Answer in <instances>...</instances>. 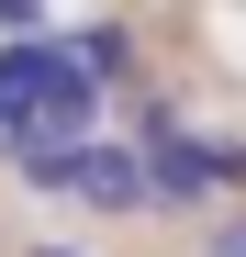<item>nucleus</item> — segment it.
Here are the masks:
<instances>
[{
    "label": "nucleus",
    "mask_w": 246,
    "mask_h": 257,
    "mask_svg": "<svg viewBox=\"0 0 246 257\" xmlns=\"http://www.w3.org/2000/svg\"><path fill=\"white\" fill-rule=\"evenodd\" d=\"M213 257H246V212H235V224H224V235H213Z\"/></svg>",
    "instance_id": "obj_3"
},
{
    "label": "nucleus",
    "mask_w": 246,
    "mask_h": 257,
    "mask_svg": "<svg viewBox=\"0 0 246 257\" xmlns=\"http://www.w3.org/2000/svg\"><path fill=\"white\" fill-rule=\"evenodd\" d=\"M67 190H78V201H101V212H135V201H157V190H146V157H123V146H78Z\"/></svg>",
    "instance_id": "obj_2"
},
{
    "label": "nucleus",
    "mask_w": 246,
    "mask_h": 257,
    "mask_svg": "<svg viewBox=\"0 0 246 257\" xmlns=\"http://www.w3.org/2000/svg\"><path fill=\"white\" fill-rule=\"evenodd\" d=\"M45 257H78V246H45Z\"/></svg>",
    "instance_id": "obj_4"
},
{
    "label": "nucleus",
    "mask_w": 246,
    "mask_h": 257,
    "mask_svg": "<svg viewBox=\"0 0 246 257\" xmlns=\"http://www.w3.org/2000/svg\"><path fill=\"white\" fill-rule=\"evenodd\" d=\"M235 146H201V135H179V123H157V135H146V190L157 201H201V190H213V179H235Z\"/></svg>",
    "instance_id": "obj_1"
}]
</instances>
